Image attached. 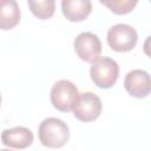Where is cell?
<instances>
[{"label":"cell","instance_id":"obj_1","mask_svg":"<svg viewBox=\"0 0 151 151\" xmlns=\"http://www.w3.org/2000/svg\"><path fill=\"white\" fill-rule=\"evenodd\" d=\"M38 136L44 146L59 149L67 144L70 139V129L64 120L55 117H48L40 123Z\"/></svg>","mask_w":151,"mask_h":151},{"label":"cell","instance_id":"obj_2","mask_svg":"<svg viewBox=\"0 0 151 151\" xmlns=\"http://www.w3.org/2000/svg\"><path fill=\"white\" fill-rule=\"evenodd\" d=\"M90 77L99 88H111L119 77V65L107 57H98L91 63Z\"/></svg>","mask_w":151,"mask_h":151},{"label":"cell","instance_id":"obj_3","mask_svg":"<svg viewBox=\"0 0 151 151\" xmlns=\"http://www.w3.org/2000/svg\"><path fill=\"white\" fill-rule=\"evenodd\" d=\"M107 44L111 50L125 53L132 51L138 41L137 31L127 24H116L107 31Z\"/></svg>","mask_w":151,"mask_h":151},{"label":"cell","instance_id":"obj_4","mask_svg":"<svg viewBox=\"0 0 151 151\" xmlns=\"http://www.w3.org/2000/svg\"><path fill=\"white\" fill-rule=\"evenodd\" d=\"M78 94V88L72 81L60 79L52 86L50 99L55 110L60 112H70L72 111Z\"/></svg>","mask_w":151,"mask_h":151},{"label":"cell","instance_id":"obj_5","mask_svg":"<svg viewBox=\"0 0 151 151\" xmlns=\"http://www.w3.org/2000/svg\"><path fill=\"white\" fill-rule=\"evenodd\" d=\"M103 104L100 98L92 92L79 93L72 107L73 116L83 123H90L98 119Z\"/></svg>","mask_w":151,"mask_h":151},{"label":"cell","instance_id":"obj_6","mask_svg":"<svg viewBox=\"0 0 151 151\" xmlns=\"http://www.w3.org/2000/svg\"><path fill=\"white\" fill-rule=\"evenodd\" d=\"M73 47L77 55L86 63H92L101 53V41L92 32L79 33L73 41Z\"/></svg>","mask_w":151,"mask_h":151},{"label":"cell","instance_id":"obj_7","mask_svg":"<svg viewBox=\"0 0 151 151\" xmlns=\"http://www.w3.org/2000/svg\"><path fill=\"white\" fill-rule=\"evenodd\" d=\"M124 87L126 92L134 98H146L151 91L150 76L144 70H131L126 73L124 79Z\"/></svg>","mask_w":151,"mask_h":151},{"label":"cell","instance_id":"obj_8","mask_svg":"<svg viewBox=\"0 0 151 151\" xmlns=\"http://www.w3.org/2000/svg\"><path fill=\"white\" fill-rule=\"evenodd\" d=\"M33 140L32 131L25 126L5 129L1 132V143L11 149H26L32 145Z\"/></svg>","mask_w":151,"mask_h":151},{"label":"cell","instance_id":"obj_9","mask_svg":"<svg viewBox=\"0 0 151 151\" xmlns=\"http://www.w3.org/2000/svg\"><path fill=\"white\" fill-rule=\"evenodd\" d=\"M61 12L72 22H80L87 19L92 12L91 0H61Z\"/></svg>","mask_w":151,"mask_h":151},{"label":"cell","instance_id":"obj_10","mask_svg":"<svg viewBox=\"0 0 151 151\" xmlns=\"http://www.w3.org/2000/svg\"><path fill=\"white\" fill-rule=\"evenodd\" d=\"M20 21V8L17 0H0V29H13Z\"/></svg>","mask_w":151,"mask_h":151},{"label":"cell","instance_id":"obj_11","mask_svg":"<svg viewBox=\"0 0 151 151\" xmlns=\"http://www.w3.org/2000/svg\"><path fill=\"white\" fill-rule=\"evenodd\" d=\"M27 4L31 13L40 20L52 18L55 12V0H27Z\"/></svg>","mask_w":151,"mask_h":151},{"label":"cell","instance_id":"obj_12","mask_svg":"<svg viewBox=\"0 0 151 151\" xmlns=\"http://www.w3.org/2000/svg\"><path fill=\"white\" fill-rule=\"evenodd\" d=\"M100 4L106 6L112 13L124 15L131 13L138 4V0H99Z\"/></svg>","mask_w":151,"mask_h":151},{"label":"cell","instance_id":"obj_13","mask_svg":"<svg viewBox=\"0 0 151 151\" xmlns=\"http://www.w3.org/2000/svg\"><path fill=\"white\" fill-rule=\"evenodd\" d=\"M1 100H2V99H1V94H0V105H1Z\"/></svg>","mask_w":151,"mask_h":151}]
</instances>
